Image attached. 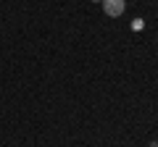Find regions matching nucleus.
<instances>
[{"label": "nucleus", "mask_w": 158, "mask_h": 147, "mask_svg": "<svg viewBox=\"0 0 158 147\" xmlns=\"http://www.w3.org/2000/svg\"><path fill=\"white\" fill-rule=\"evenodd\" d=\"M127 8L124 0H103V11H106V16H121Z\"/></svg>", "instance_id": "f257e3e1"}, {"label": "nucleus", "mask_w": 158, "mask_h": 147, "mask_svg": "<svg viewBox=\"0 0 158 147\" xmlns=\"http://www.w3.org/2000/svg\"><path fill=\"white\" fill-rule=\"evenodd\" d=\"M92 3H103V0H92Z\"/></svg>", "instance_id": "f03ea898"}]
</instances>
